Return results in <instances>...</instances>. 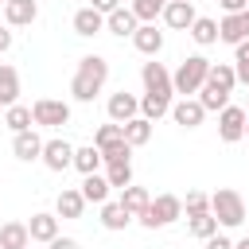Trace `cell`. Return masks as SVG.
Segmentation results:
<instances>
[{
    "label": "cell",
    "instance_id": "obj_1",
    "mask_svg": "<svg viewBox=\"0 0 249 249\" xmlns=\"http://www.w3.org/2000/svg\"><path fill=\"white\" fill-rule=\"evenodd\" d=\"M109 82V58L105 54H82L78 58V70L70 78V93L74 101H93Z\"/></svg>",
    "mask_w": 249,
    "mask_h": 249
},
{
    "label": "cell",
    "instance_id": "obj_2",
    "mask_svg": "<svg viewBox=\"0 0 249 249\" xmlns=\"http://www.w3.org/2000/svg\"><path fill=\"white\" fill-rule=\"evenodd\" d=\"M206 74H210V58H206V54H187V58L175 66V74H171V89H175L179 97H195V93L202 89Z\"/></svg>",
    "mask_w": 249,
    "mask_h": 249
},
{
    "label": "cell",
    "instance_id": "obj_3",
    "mask_svg": "<svg viewBox=\"0 0 249 249\" xmlns=\"http://www.w3.org/2000/svg\"><path fill=\"white\" fill-rule=\"evenodd\" d=\"M210 214L218 218V230H237L245 222V198L233 187H218L210 195Z\"/></svg>",
    "mask_w": 249,
    "mask_h": 249
},
{
    "label": "cell",
    "instance_id": "obj_4",
    "mask_svg": "<svg viewBox=\"0 0 249 249\" xmlns=\"http://www.w3.org/2000/svg\"><path fill=\"white\" fill-rule=\"evenodd\" d=\"M179 218H183V198H179V195H156L136 222H140L144 230H163V226H171V222H179Z\"/></svg>",
    "mask_w": 249,
    "mask_h": 249
},
{
    "label": "cell",
    "instance_id": "obj_5",
    "mask_svg": "<svg viewBox=\"0 0 249 249\" xmlns=\"http://www.w3.org/2000/svg\"><path fill=\"white\" fill-rule=\"evenodd\" d=\"M31 121L43 128H62V124H70V105L58 97H39L31 105Z\"/></svg>",
    "mask_w": 249,
    "mask_h": 249
},
{
    "label": "cell",
    "instance_id": "obj_6",
    "mask_svg": "<svg viewBox=\"0 0 249 249\" xmlns=\"http://www.w3.org/2000/svg\"><path fill=\"white\" fill-rule=\"evenodd\" d=\"M218 140H222V144L245 140V109H241V105H226V109L218 113Z\"/></svg>",
    "mask_w": 249,
    "mask_h": 249
},
{
    "label": "cell",
    "instance_id": "obj_7",
    "mask_svg": "<svg viewBox=\"0 0 249 249\" xmlns=\"http://www.w3.org/2000/svg\"><path fill=\"white\" fill-rule=\"evenodd\" d=\"M43 167L47 171H66V167H74V144L70 140H62V136H54V140H43Z\"/></svg>",
    "mask_w": 249,
    "mask_h": 249
},
{
    "label": "cell",
    "instance_id": "obj_8",
    "mask_svg": "<svg viewBox=\"0 0 249 249\" xmlns=\"http://www.w3.org/2000/svg\"><path fill=\"white\" fill-rule=\"evenodd\" d=\"M105 113H109V121H113V124H124V121L140 117V97H136V93H128V89H117V93H109Z\"/></svg>",
    "mask_w": 249,
    "mask_h": 249
},
{
    "label": "cell",
    "instance_id": "obj_9",
    "mask_svg": "<svg viewBox=\"0 0 249 249\" xmlns=\"http://www.w3.org/2000/svg\"><path fill=\"white\" fill-rule=\"evenodd\" d=\"M140 82H144V93H167V97L175 93L171 89V70L163 62H156V58L140 66Z\"/></svg>",
    "mask_w": 249,
    "mask_h": 249
},
{
    "label": "cell",
    "instance_id": "obj_10",
    "mask_svg": "<svg viewBox=\"0 0 249 249\" xmlns=\"http://www.w3.org/2000/svg\"><path fill=\"white\" fill-rule=\"evenodd\" d=\"M160 19H163L171 31H191V23L198 19V12H195L191 0H167V8H163Z\"/></svg>",
    "mask_w": 249,
    "mask_h": 249
},
{
    "label": "cell",
    "instance_id": "obj_11",
    "mask_svg": "<svg viewBox=\"0 0 249 249\" xmlns=\"http://www.w3.org/2000/svg\"><path fill=\"white\" fill-rule=\"evenodd\" d=\"M171 121H175L179 128H198V124L206 121V109H202L195 97H179V101H171Z\"/></svg>",
    "mask_w": 249,
    "mask_h": 249
},
{
    "label": "cell",
    "instance_id": "obj_12",
    "mask_svg": "<svg viewBox=\"0 0 249 249\" xmlns=\"http://www.w3.org/2000/svg\"><path fill=\"white\" fill-rule=\"evenodd\" d=\"M12 156H16V160H23V163H35V160L43 156V136H39L35 128L16 132V136H12Z\"/></svg>",
    "mask_w": 249,
    "mask_h": 249
},
{
    "label": "cell",
    "instance_id": "obj_13",
    "mask_svg": "<svg viewBox=\"0 0 249 249\" xmlns=\"http://www.w3.org/2000/svg\"><path fill=\"white\" fill-rule=\"evenodd\" d=\"M132 47H136L140 54H148V58H156V54L163 51V31H160L156 23H140V27L132 31Z\"/></svg>",
    "mask_w": 249,
    "mask_h": 249
},
{
    "label": "cell",
    "instance_id": "obj_14",
    "mask_svg": "<svg viewBox=\"0 0 249 249\" xmlns=\"http://www.w3.org/2000/svg\"><path fill=\"white\" fill-rule=\"evenodd\" d=\"M27 233H31V241H39V245H51V241L58 237V214H47V210L31 214V222H27Z\"/></svg>",
    "mask_w": 249,
    "mask_h": 249
},
{
    "label": "cell",
    "instance_id": "obj_15",
    "mask_svg": "<svg viewBox=\"0 0 249 249\" xmlns=\"http://www.w3.org/2000/svg\"><path fill=\"white\" fill-rule=\"evenodd\" d=\"M35 16H39V4H35V0H8V4H4L8 27H31Z\"/></svg>",
    "mask_w": 249,
    "mask_h": 249
},
{
    "label": "cell",
    "instance_id": "obj_16",
    "mask_svg": "<svg viewBox=\"0 0 249 249\" xmlns=\"http://www.w3.org/2000/svg\"><path fill=\"white\" fill-rule=\"evenodd\" d=\"M54 214H58V218H82V214H86L82 191H78V187H62L58 198H54Z\"/></svg>",
    "mask_w": 249,
    "mask_h": 249
},
{
    "label": "cell",
    "instance_id": "obj_17",
    "mask_svg": "<svg viewBox=\"0 0 249 249\" xmlns=\"http://www.w3.org/2000/svg\"><path fill=\"white\" fill-rule=\"evenodd\" d=\"M101 31H105V16H101V12H93V8H78V12H74V35L93 39V35H101Z\"/></svg>",
    "mask_w": 249,
    "mask_h": 249
},
{
    "label": "cell",
    "instance_id": "obj_18",
    "mask_svg": "<svg viewBox=\"0 0 249 249\" xmlns=\"http://www.w3.org/2000/svg\"><path fill=\"white\" fill-rule=\"evenodd\" d=\"M136 27H140V19H136L124 4H121L117 12H109V16H105V31H113L117 39H132V31H136Z\"/></svg>",
    "mask_w": 249,
    "mask_h": 249
},
{
    "label": "cell",
    "instance_id": "obj_19",
    "mask_svg": "<svg viewBox=\"0 0 249 249\" xmlns=\"http://www.w3.org/2000/svg\"><path fill=\"white\" fill-rule=\"evenodd\" d=\"M117 202H121V206H124V210L132 214V222H136V218H140V214L148 210L152 195H148V187H136V183H128V187L121 191V198H117Z\"/></svg>",
    "mask_w": 249,
    "mask_h": 249
},
{
    "label": "cell",
    "instance_id": "obj_20",
    "mask_svg": "<svg viewBox=\"0 0 249 249\" xmlns=\"http://www.w3.org/2000/svg\"><path fill=\"white\" fill-rule=\"evenodd\" d=\"M27 245H31L27 222H4L0 226V249H27Z\"/></svg>",
    "mask_w": 249,
    "mask_h": 249
},
{
    "label": "cell",
    "instance_id": "obj_21",
    "mask_svg": "<svg viewBox=\"0 0 249 249\" xmlns=\"http://www.w3.org/2000/svg\"><path fill=\"white\" fill-rule=\"evenodd\" d=\"M16 101H19V70L8 66V62H0V105L8 109Z\"/></svg>",
    "mask_w": 249,
    "mask_h": 249
},
{
    "label": "cell",
    "instance_id": "obj_22",
    "mask_svg": "<svg viewBox=\"0 0 249 249\" xmlns=\"http://www.w3.org/2000/svg\"><path fill=\"white\" fill-rule=\"evenodd\" d=\"M167 113H171V97H167V93H144V97H140V117H144V121L156 124V121L167 117Z\"/></svg>",
    "mask_w": 249,
    "mask_h": 249
},
{
    "label": "cell",
    "instance_id": "obj_23",
    "mask_svg": "<svg viewBox=\"0 0 249 249\" xmlns=\"http://www.w3.org/2000/svg\"><path fill=\"white\" fill-rule=\"evenodd\" d=\"M121 132H124V144H128V148H144V144L152 140V121L132 117V121H124V124H121Z\"/></svg>",
    "mask_w": 249,
    "mask_h": 249
},
{
    "label": "cell",
    "instance_id": "obj_24",
    "mask_svg": "<svg viewBox=\"0 0 249 249\" xmlns=\"http://www.w3.org/2000/svg\"><path fill=\"white\" fill-rule=\"evenodd\" d=\"M78 191H82L86 202H97V206H101V202H109V191H113V187H109L105 175L97 171V175H82V187H78Z\"/></svg>",
    "mask_w": 249,
    "mask_h": 249
},
{
    "label": "cell",
    "instance_id": "obj_25",
    "mask_svg": "<svg viewBox=\"0 0 249 249\" xmlns=\"http://www.w3.org/2000/svg\"><path fill=\"white\" fill-rule=\"evenodd\" d=\"M195 101H198L206 113H222V109L230 105V93H226V89H218V86H210V82H202V89L195 93Z\"/></svg>",
    "mask_w": 249,
    "mask_h": 249
},
{
    "label": "cell",
    "instance_id": "obj_26",
    "mask_svg": "<svg viewBox=\"0 0 249 249\" xmlns=\"http://www.w3.org/2000/svg\"><path fill=\"white\" fill-rule=\"evenodd\" d=\"M74 171H82V175H97V171H101V152H97L93 144L74 148Z\"/></svg>",
    "mask_w": 249,
    "mask_h": 249
},
{
    "label": "cell",
    "instance_id": "obj_27",
    "mask_svg": "<svg viewBox=\"0 0 249 249\" xmlns=\"http://www.w3.org/2000/svg\"><path fill=\"white\" fill-rule=\"evenodd\" d=\"M198 47H210V43H218V19H210V16H198L195 23H191V31H187Z\"/></svg>",
    "mask_w": 249,
    "mask_h": 249
},
{
    "label": "cell",
    "instance_id": "obj_28",
    "mask_svg": "<svg viewBox=\"0 0 249 249\" xmlns=\"http://www.w3.org/2000/svg\"><path fill=\"white\" fill-rule=\"evenodd\" d=\"M218 39H222V43H230V47H237L241 39H249V35H245L241 16H222V19H218Z\"/></svg>",
    "mask_w": 249,
    "mask_h": 249
},
{
    "label": "cell",
    "instance_id": "obj_29",
    "mask_svg": "<svg viewBox=\"0 0 249 249\" xmlns=\"http://www.w3.org/2000/svg\"><path fill=\"white\" fill-rule=\"evenodd\" d=\"M206 82H210V86H218V89H226V93H233V86H237L233 62H210V74H206Z\"/></svg>",
    "mask_w": 249,
    "mask_h": 249
},
{
    "label": "cell",
    "instance_id": "obj_30",
    "mask_svg": "<svg viewBox=\"0 0 249 249\" xmlns=\"http://www.w3.org/2000/svg\"><path fill=\"white\" fill-rule=\"evenodd\" d=\"M4 124L12 128V136H16V132H27V128L35 124V121H31V105H19V101L8 105V109H4Z\"/></svg>",
    "mask_w": 249,
    "mask_h": 249
},
{
    "label": "cell",
    "instance_id": "obj_31",
    "mask_svg": "<svg viewBox=\"0 0 249 249\" xmlns=\"http://www.w3.org/2000/svg\"><path fill=\"white\" fill-rule=\"evenodd\" d=\"M128 222H132V214L121 202H101V226L105 230H124Z\"/></svg>",
    "mask_w": 249,
    "mask_h": 249
},
{
    "label": "cell",
    "instance_id": "obj_32",
    "mask_svg": "<svg viewBox=\"0 0 249 249\" xmlns=\"http://www.w3.org/2000/svg\"><path fill=\"white\" fill-rule=\"evenodd\" d=\"M187 230H191V237L206 241V237L218 233V218H214L210 210H206V214H191V218H187Z\"/></svg>",
    "mask_w": 249,
    "mask_h": 249
},
{
    "label": "cell",
    "instance_id": "obj_33",
    "mask_svg": "<svg viewBox=\"0 0 249 249\" xmlns=\"http://www.w3.org/2000/svg\"><path fill=\"white\" fill-rule=\"evenodd\" d=\"M163 8H167V0H132V4H128V12H132L140 23H156V19L163 16Z\"/></svg>",
    "mask_w": 249,
    "mask_h": 249
},
{
    "label": "cell",
    "instance_id": "obj_34",
    "mask_svg": "<svg viewBox=\"0 0 249 249\" xmlns=\"http://www.w3.org/2000/svg\"><path fill=\"white\" fill-rule=\"evenodd\" d=\"M105 183H109L113 191H124V187L132 183V163H109V167H105Z\"/></svg>",
    "mask_w": 249,
    "mask_h": 249
},
{
    "label": "cell",
    "instance_id": "obj_35",
    "mask_svg": "<svg viewBox=\"0 0 249 249\" xmlns=\"http://www.w3.org/2000/svg\"><path fill=\"white\" fill-rule=\"evenodd\" d=\"M101 152V163L109 167V163H132V148L124 144V140H117V144H109V148H97Z\"/></svg>",
    "mask_w": 249,
    "mask_h": 249
},
{
    "label": "cell",
    "instance_id": "obj_36",
    "mask_svg": "<svg viewBox=\"0 0 249 249\" xmlns=\"http://www.w3.org/2000/svg\"><path fill=\"white\" fill-rule=\"evenodd\" d=\"M117 140H124V132H121V124H113V121L93 132V148H109V144H117Z\"/></svg>",
    "mask_w": 249,
    "mask_h": 249
},
{
    "label": "cell",
    "instance_id": "obj_37",
    "mask_svg": "<svg viewBox=\"0 0 249 249\" xmlns=\"http://www.w3.org/2000/svg\"><path fill=\"white\" fill-rule=\"evenodd\" d=\"M210 210V195H202V191H187V198H183V214L191 218V214H206Z\"/></svg>",
    "mask_w": 249,
    "mask_h": 249
},
{
    "label": "cell",
    "instance_id": "obj_38",
    "mask_svg": "<svg viewBox=\"0 0 249 249\" xmlns=\"http://www.w3.org/2000/svg\"><path fill=\"white\" fill-rule=\"evenodd\" d=\"M218 4H222V12H226V16H241V12L249 8V0H218Z\"/></svg>",
    "mask_w": 249,
    "mask_h": 249
},
{
    "label": "cell",
    "instance_id": "obj_39",
    "mask_svg": "<svg viewBox=\"0 0 249 249\" xmlns=\"http://www.w3.org/2000/svg\"><path fill=\"white\" fill-rule=\"evenodd\" d=\"M89 8H93V12H101V16H109V12H117V8H121V0H93Z\"/></svg>",
    "mask_w": 249,
    "mask_h": 249
},
{
    "label": "cell",
    "instance_id": "obj_40",
    "mask_svg": "<svg viewBox=\"0 0 249 249\" xmlns=\"http://www.w3.org/2000/svg\"><path fill=\"white\" fill-rule=\"evenodd\" d=\"M202 245H206V249H233V241H230V237H222V233H214V237H206Z\"/></svg>",
    "mask_w": 249,
    "mask_h": 249
},
{
    "label": "cell",
    "instance_id": "obj_41",
    "mask_svg": "<svg viewBox=\"0 0 249 249\" xmlns=\"http://www.w3.org/2000/svg\"><path fill=\"white\" fill-rule=\"evenodd\" d=\"M47 249H82V241H74V237H62V233H58V237H54Z\"/></svg>",
    "mask_w": 249,
    "mask_h": 249
},
{
    "label": "cell",
    "instance_id": "obj_42",
    "mask_svg": "<svg viewBox=\"0 0 249 249\" xmlns=\"http://www.w3.org/2000/svg\"><path fill=\"white\" fill-rule=\"evenodd\" d=\"M233 62H245V66H249V39H241V43L233 47Z\"/></svg>",
    "mask_w": 249,
    "mask_h": 249
},
{
    "label": "cell",
    "instance_id": "obj_43",
    "mask_svg": "<svg viewBox=\"0 0 249 249\" xmlns=\"http://www.w3.org/2000/svg\"><path fill=\"white\" fill-rule=\"evenodd\" d=\"M233 74H237V86H249V66L245 62H233Z\"/></svg>",
    "mask_w": 249,
    "mask_h": 249
},
{
    "label": "cell",
    "instance_id": "obj_44",
    "mask_svg": "<svg viewBox=\"0 0 249 249\" xmlns=\"http://www.w3.org/2000/svg\"><path fill=\"white\" fill-rule=\"evenodd\" d=\"M4 51H12V31H8V27H0V54H4Z\"/></svg>",
    "mask_w": 249,
    "mask_h": 249
},
{
    "label": "cell",
    "instance_id": "obj_45",
    "mask_svg": "<svg viewBox=\"0 0 249 249\" xmlns=\"http://www.w3.org/2000/svg\"><path fill=\"white\" fill-rule=\"evenodd\" d=\"M241 23H245V35H249V8L241 12Z\"/></svg>",
    "mask_w": 249,
    "mask_h": 249
},
{
    "label": "cell",
    "instance_id": "obj_46",
    "mask_svg": "<svg viewBox=\"0 0 249 249\" xmlns=\"http://www.w3.org/2000/svg\"><path fill=\"white\" fill-rule=\"evenodd\" d=\"M233 249H249V237H241V241H233Z\"/></svg>",
    "mask_w": 249,
    "mask_h": 249
},
{
    "label": "cell",
    "instance_id": "obj_47",
    "mask_svg": "<svg viewBox=\"0 0 249 249\" xmlns=\"http://www.w3.org/2000/svg\"><path fill=\"white\" fill-rule=\"evenodd\" d=\"M245 136H249V113H245Z\"/></svg>",
    "mask_w": 249,
    "mask_h": 249
},
{
    "label": "cell",
    "instance_id": "obj_48",
    "mask_svg": "<svg viewBox=\"0 0 249 249\" xmlns=\"http://www.w3.org/2000/svg\"><path fill=\"white\" fill-rule=\"evenodd\" d=\"M245 113H249V105H245Z\"/></svg>",
    "mask_w": 249,
    "mask_h": 249
},
{
    "label": "cell",
    "instance_id": "obj_49",
    "mask_svg": "<svg viewBox=\"0 0 249 249\" xmlns=\"http://www.w3.org/2000/svg\"><path fill=\"white\" fill-rule=\"evenodd\" d=\"M0 4H8V0H0Z\"/></svg>",
    "mask_w": 249,
    "mask_h": 249
},
{
    "label": "cell",
    "instance_id": "obj_50",
    "mask_svg": "<svg viewBox=\"0 0 249 249\" xmlns=\"http://www.w3.org/2000/svg\"><path fill=\"white\" fill-rule=\"evenodd\" d=\"M27 249H31V245H27Z\"/></svg>",
    "mask_w": 249,
    "mask_h": 249
}]
</instances>
